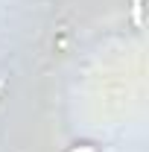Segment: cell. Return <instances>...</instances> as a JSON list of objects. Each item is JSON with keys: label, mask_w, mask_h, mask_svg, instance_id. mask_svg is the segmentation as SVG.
<instances>
[{"label": "cell", "mask_w": 149, "mask_h": 152, "mask_svg": "<svg viewBox=\"0 0 149 152\" xmlns=\"http://www.w3.org/2000/svg\"><path fill=\"white\" fill-rule=\"evenodd\" d=\"M131 12H134V23L140 26V0H134V9H131Z\"/></svg>", "instance_id": "6da1fadb"}, {"label": "cell", "mask_w": 149, "mask_h": 152, "mask_svg": "<svg viewBox=\"0 0 149 152\" xmlns=\"http://www.w3.org/2000/svg\"><path fill=\"white\" fill-rule=\"evenodd\" d=\"M70 152H93V146H76V149H70Z\"/></svg>", "instance_id": "7a4b0ae2"}]
</instances>
